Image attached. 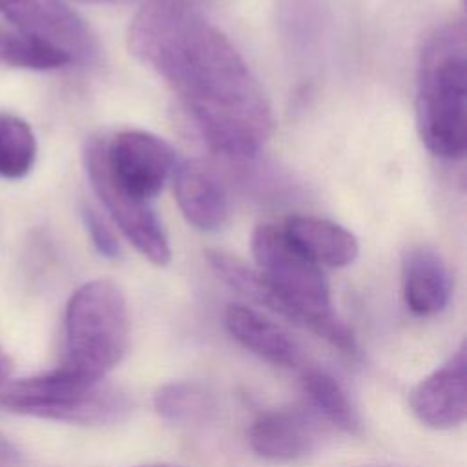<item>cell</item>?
Listing matches in <instances>:
<instances>
[{
	"instance_id": "11",
	"label": "cell",
	"mask_w": 467,
	"mask_h": 467,
	"mask_svg": "<svg viewBox=\"0 0 467 467\" xmlns=\"http://www.w3.org/2000/svg\"><path fill=\"white\" fill-rule=\"evenodd\" d=\"M173 192L181 213L197 230L215 232L230 217L226 186L201 159H186L175 166Z\"/></svg>"
},
{
	"instance_id": "14",
	"label": "cell",
	"mask_w": 467,
	"mask_h": 467,
	"mask_svg": "<svg viewBox=\"0 0 467 467\" xmlns=\"http://www.w3.org/2000/svg\"><path fill=\"white\" fill-rule=\"evenodd\" d=\"M283 230L317 265L347 266L359 254L356 235L345 226L323 217L290 215L285 219Z\"/></svg>"
},
{
	"instance_id": "12",
	"label": "cell",
	"mask_w": 467,
	"mask_h": 467,
	"mask_svg": "<svg viewBox=\"0 0 467 467\" xmlns=\"http://www.w3.org/2000/svg\"><path fill=\"white\" fill-rule=\"evenodd\" d=\"M230 336L257 358L285 368H299L303 350L299 343L275 321L246 305H230L224 312Z\"/></svg>"
},
{
	"instance_id": "6",
	"label": "cell",
	"mask_w": 467,
	"mask_h": 467,
	"mask_svg": "<svg viewBox=\"0 0 467 467\" xmlns=\"http://www.w3.org/2000/svg\"><path fill=\"white\" fill-rule=\"evenodd\" d=\"M102 140L100 137L89 139L82 153L84 168L97 197L124 237L150 263L155 266L168 265L171 248L161 219L150 206V201L133 197L109 179L102 162Z\"/></svg>"
},
{
	"instance_id": "18",
	"label": "cell",
	"mask_w": 467,
	"mask_h": 467,
	"mask_svg": "<svg viewBox=\"0 0 467 467\" xmlns=\"http://www.w3.org/2000/svg\"><path fill=\"white\" fill-rule=\"evenodd\" d=\"M0 64L20 69L49 71L64 67L71 64V60L67 55L46 42L20 31L13 33L0 29Z\"/></svg>"
},
{
	"instance_id": "10",
	"label": "cell",
	"mask_w": 467,
	"mask_h": 467,
	"mask_svg": "<svg viewBox=\"0 0 467 467\" xmlns=\"http://www.w3.org/2000/svg\"><path fill=\"white\" fill-rule=\"evenodd\" d=\"M319 440V418L305 407H283L259 414L248 441L255 454L272 462H294L310 454Z\"/></svg>"
},
{
	"instance_id": "21",
	"label": "cell",
	"mask_w": 467,
	"mask_h": 467,
	"mask_svg": "<svg viewBox=\"0 0 467 467\" xmlns=\"http://www.w3.org/2000/svg\"><path fill=\"white\" fill-rule=\"evenodd\" d=\"M0 467H24L20 451L4 434H0Z\"/></svg>"
},
{
	"instance_id": "5",
	"label": "cell",
	"mask_w": 467,
	"mask_h": 467,
	"mask_svg": "<svg viewBox=\"0 0 467 467\" xmlns=\"http://www.w3.org/2000/svg\"><path fill=\"white\" fill-rule=\"evenodd\" d=\"M0 409L42 420L102 425L122 420L131 405L126 394L104 381L80 383L53 368L0 383Z\"/></svg>"
},
{
	"instance_id": "20",
	"label": "cell",
	"mask_w": 467,
	"mask_h": 467,
	"mask_svg": "<svg viewBox=\"0 0 467 467\" xmlns=\"http://www.w3.org/2000/svg\"><path fill=\"white\" fill-rule=\"evenodd\" d=\"M82 221L86 226V232L95 246V250L108 259H115L120 255V243L111 226L104 221V217L91 208L89 204L82 206Z\"/></svg>"
},
{
	"instance_id": "2",
	"label": "cell",
	"mask_w": 467,
	"mask_h": 467,
	"mask_svg": "<svg viewBox=\"0 0 467 467\" xmlns=\"http://www.w3.org/2000/svg\"><path fill=\"white\" fill-rule=\"evenodd\" d=\"M255 270L270 286L266 310L305 327L347 354L356 352L350 328L336 316L328 281L312 257H308L277 224H259L252 234Z\"/></svg>"
},
{
	"instance_id": "13",
	"label": "cell",
	"mask_w": 467,
	"mask_h": 467,
	"mask_svg": "<svg viewBox=\"0 0 467 467\" xmlns=\"http://www.w3.org/2000/svg\"><path fill=\"white\" fill-rule=\"evenodd\" d=\"M401 292L412 314H440L452 294V275L445 259L431 246H412L401 263Z\"/></svg>"
},
{
	"instance_id": "15",
	"label": "cell",
	"mask_w": 467,
	"mask_h": 467,
	"mask_svg": "<svg viewBox=\"0 0 467 467\" xmlns=\"http://www.w3.org/2000/svg\"><path fill=\"white\" fill-rule=\"evenodd\" d=\"M301 390L305 394L306 407L319 420H325L345 432L359 431V416L347 390L334 376L325 370L308 368L301 376Z\"/></svg>"
},
{
	"instance_id": "7",
	"label": "cell",
	"mask_w": 467,
	"mask_h": 467,
	"mask_svg": "<svg viewBox=\"0 0 467 467\" xmlns=\"http://www.w3.org/2000/svg\"><path fill=\"white\" fill-rule=\"evenodd\" d=\"M102 162L119 188L144 201H151L162 190L177 166L173 148L144 130H122L104 139Z\"/></svg>"
},
{
	"instance_id": "19",
	"label": "cell",
	"mask_w": 467,
	"mask_h": 467,
	"mask_svg": "<svg viewBox=\"0 0 467 467\" xmlns=\"http://www.w3.org/2000/svg\"><path fill=\"white\" fill-rule=\"evenodd\" d=\"M281 22L292 46L306 49L319 35L323 0H281Z\"/></svg>"
},
{
	"instance_id": "23",
	"label": "cell",
	"mask_w": 467,
	"mask_h": 467,
	"mask_svg": "<svg viewBox=\"0 0 467 467\" xmlns=\"http://www.w3.org/2000/svg\"><path fill=\"white\" fill-rule=\"evenodd\" d=\"M84 4H99V5H122V4H133L139 0H77ZM146 2V0H144Z\"/></svg>"
},
{
	"instance_id": "3",
	"label": "cell",
	"mask_w": 467,
	"mask_h": 467,
	"mask_svg": "<svg viewBox=\"0 0 467 467\" xmlns=\"http://www.w3.org/2000/svg\"><path fill=\"white\" fill-rule=\"evenodd\" d=\"M467 38L462 22L436 27L425 40L416 77V126L425 148L445 161L465 155Z\"/></svg>"
},
{
	"instance_id": "4",
	"label": "cell",
	"mask_w": 467,
	"mask_h": 467,
	"mask_svg": "<svg viewBox=\"0 0 467 467\" xmlns=\"http://www.w3.org/2000/svg\"><path fill=\"white\" fill-rule=\"evenodd\" d=\"M64 358L55 368L67 379L100 383L128 348L130 319L122 290L109 279L78 286L66 306Z\"/></svg>"
},
{
	"instance_id": "9",
	"label": "cell",
	"mask_w": 467,
	"mask_h": 467,
	"mask_svg": "<svg viewBox=\"0 0 467 467\" xmlns=\"http://www.w3.org/2000/svg\"><path fill=\"white\" fill-rule=\"evenodd\" d=\"M465 343L434 372L409 392V405L416 418L432 429H452L467 414V352Z\"/></svg>"
},
{
	"instance_id": "24",
	"label": "cell",
	"mask_w": 467,
	"mask_h": 467,
	"mask_svg": "<svg viewBox=\"0 0 467 467\" xmlns=\"http://www.w3.org/2000/svg\"><path fill=\"white\" fill-rule=\"evenodd\" d=\"M142 467H175V465H164V463H157V465H142Z\"/></svg>"
},
{
	"instance_id": "22",
	"label": "cell",
	"mask_w": 467,
	"mask_h": 467,
	"mask_svg": "<svg viewBox=\"0 0 467 467\" xmlns=\"http://www.w3.org/2000/svg\"><path fill=\"white\" fill-rule=\"evenodd\" d=\"M9 374H11V359L0 347V383L9 379Z\"/></svg>"
},
{
	"instance_id": "16",
	"label": "cell",
	"mask_w": 467,
	"mask_h": 467,
	"mask_svg": "<svg viewBox=\"0 0 467 467\" xmlns=\"http://www.w3.org/2000/svg\"><path fill=\"white\" fill-rule=\"evenodd\" d=\"M157 414L177 425H192L204 421L213 410L212 396L197 383L171 381L157 389L153 394Z\"/></svg>"
},
{
	"instance_id": "1",
	"label": "cell",
	"mask_w": 467,
	"mask_h": 467,
	"mask_svg": "<svg viewBox=\"0 0 467 467\" xmlns=\"http://www.w3.org/2000/svg\"><path fill=\"white\" fill-rule=\"evenodd\" d=\"M128 47L177 93L204 142L252 161L272 135L268 97L232 40L186 0H146L128 27Z\"/></svg>"
},
{
	"instance_id": "8",
	"label": "cell",
	"mask_w": 467,
	"mask_h": 467,
	"mask_svg": "<svg viewBox=\"0 0 467 467\" xmlns=\"http://www.w3.org/2000/svg\"><path fill=\"white\" fill-rule=\"evenodd\" d=\"M0 15L16 31L57 47L71 62H91L97 55L93 31L62 0H0Z\"/></svg>"
},
{
	"instance_id": "17",
	"label": "cell",
	"mask_w": 467,
	"mask_h": 467,
	"mask_svg": "<svg viewBox=\"0 0 467 467\" xmlns=\"http://www.w3.org/2000/svg\"><path fill=\"white\" fill-rule=\"evenodd\" d=\"M36 151L31 126L13 113H0V179L26 177L35 166Z\"/></svg>"
}]
</instances>
